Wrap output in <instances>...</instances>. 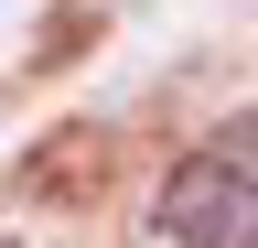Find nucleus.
Returning <instances> with one entry per match:
<instances>
[{
  "label": "nucleus",
  "mask_w": 258,
  "mask_h": 248,
  "mask_svg": "<svg viewBox=\"0 0 258 248\" xmlns=\"http://www.w3.org/2000/svg\"><path fill=\"white\" fill-rule=\"evenodd\" d=\"M151 216H161L172 248H258V183L226 162V151H183V162L161 173Z\"/></svg>",
  "instance_id": "1"
},
{
  "label": "nucleus",
  "mask_w": 258,
  "mask_h": 248,
  "mask_svg": "<svg viewBox=\"0 0 258 248\" xmlns=\"http://www.w3.org/2000/svg\"><path fill=\"white\" fill-rule=\"evenodd\" d=\"M205 151H226V162H237V173L258 183V108H247V119H226V130H215Z\"/></svg>",
  "instance_id": "2"
},
{
  "label": "nucleus",
  "mask_w": 258,
  "mask_h": 248,
  "mask_svg": "<svg viewBox=\"0 0 258 248\" xmlns=\"http://www.w3.org/2000/svg\"><path fill=\"white\" fill-rule=\"evenodd\" d=\"M0 248H22V237H11V227H0Z\"/></svg>",
  "instance_id": "3"
}]
</instances>
